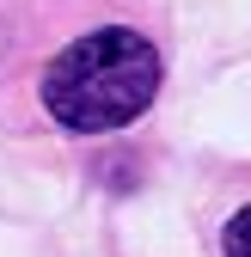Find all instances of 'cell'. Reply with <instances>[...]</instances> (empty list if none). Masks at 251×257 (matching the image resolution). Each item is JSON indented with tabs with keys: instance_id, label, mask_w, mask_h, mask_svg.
<instances>
[{
	"instance_id": "7a4b0ae2",
	"label": "cell",
	"mask_w": 251,
	"mask_h": 257,
	"mask_svg": "<svg viewBox=\"0 0 251 257\" xmlns=\"http://www.w3.org/2000/svg\"><path fill=\"white\" fill-rule=\"evenodd\" d=\"M221 245H227V257H251V208H239V214L227 220Z\"/></svg>"
},
{
	"instance_id": "6da1fadb",
	"label": "cell",
	"mask_w": 251,
	"mask_h": 257,
	"mask_svg": "<svg viewBox=\"0 0 251 257\" xmlns=\"http://www.w3.org/2000/svg\"><path fill=\"white\" fill-rule=\"evenodd\" d=\"M153 92H160V49L129 25H104L74 37L49 61L43 110L74 135H98V128L135 122L153 104Z\"/></svg>"
}]
</instances>
